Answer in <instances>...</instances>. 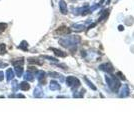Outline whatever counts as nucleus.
Listing matches in <instances>:
<instances>
[{"instance_id":"obj_10","label":"nucleus","mask_w":134,"mask_h":120,"mask_svg":"<svg viewBox=\"0 0 134 120\" xmlns=\"http://www.w3.org/2000/svg\"><path fill=\"white\" fill-rule=\"evenodd\" d=\"M6 53V45L5 44H0V55H3Z\"/></svg>"},{"instance_id":"obj_14","label":"nucleus","mask_w":134,"mask_h":120,"mask_svg":"<svg viewBox=\"0 0 134 120\" xmlns=\"http://www.w3.org/2000/svg\"><path fill=\"white\" fill-rule=\"evenodd\" d=\"M1 66H3V67H5L6 66V64H4V63H2V62H0V67Z\"/></svg>"},{"instance_id":"obj_2","label":"nucleus","mask_w":134,"mask_h":120,"mask_svg":"<svg viewBox=\"0 0 134 120\" xmlns=\"http://www.w3.org/2000/svg\"><path fill=\"white\" fill-rule=\"evenodd\" d=\"M59 8H60V11H61L62 14H67V4L64 0H60L59 1Z\"/></svg>"},{"instance_id":"obj_9","label":"nucleus","mask_w":134,"mask_h":120,"mask_svg":"<svg viewBox=\"0 0 134 120\" xmlns=\"http://www.w3.org/2000/svg\"><path fill=\"white\" fill-rule=\"evenodd\" d=\"M19 48H20V49H22V50L27 51V50H28L27 42H26V41H22V42H21V44H20V46H19Z\"/></svg>"},{"instance_id":"obj_6","label":"nucleus","mask_w":134,"mask_h":120,"mask_svg":"<svg viewBox=\"0 0 134 120\" xmlns=\"http://www.w3.org/2000/svg\"><path fill=\"white\" fill-rule=\"evenodd\" d=\"M51 50H53V51H54V53H55V55H57V56H60V57H64V56H66V53L62 52L61 50L54 49V48H51Z\"/></svg>"},{"instance_id":"obj_1","label":"nucleus","mask_w":134,"mask_h":120,"mask_svg":"<svg viewBox=\"0 0 134 120\" xmlns=\"http://www.w3.org/2000/svg\"><path fill=\"white\" fill-rule=\"evenodd\" d=\"M54 33L57 35H66L70 33V29L67 28L66 26H61V27H59L58 29H56Z\"/></svg>"},{"instance_id":"obj_3","label":"nucleus","mask_w":134,"mask_h":120,"mask_svg":"<svg viewBox=\"0 0 134 120\" xmlns=\"http://www.w3.org/2000/svg\"><path fill=\"white\" fill-rule=\"evenodd\" d=\"M11 63L14 66H22L24 64V58H18V59H13Z\"/></svg>"},{"instance_id":"obj_4","label":"nucleus","mask_w":134,"mask_h":120,"mask_svg":"<svg viewBox=\"0 0 134 120\" xmlns=\"http://www.w3.org/2000/svg\"><path fill=\"white\" fill-rule=\"evenodd\" d=\"M6 75H7V76H6V78H7L8 81L13 79V78H14V76H15V75H14V72H13V70L10 69V68L7 69V71H6Z\"/></svg>"},{"instance_id":"obj_12","label":"nucleus","mask_w":134,"mask_h":120,"mask_svg":"<svg viewBox=\"0 0 134 120\" xmlns=\"http://www.w3.org/2000/svg\"><path fill=\"white\" fill-rule=\"evenodd\" d=\"M25 79L32 81V80H33V75L31 74V73H29V72H27V73L25 74Z\"/></svg>"},{"instance_id":"obj_13","label":"nucleus","mask_w":134,"mask_h":120,"mask_svg":"<svg viewBox=\"0 0 134 120\" xmlns=\"http://www.w3.org/2000/svg\"><path fill=\"white\" fill-rule=\"evenodd\" d=\"M3 76H4V74H3V72L2 71H0V81L3 79Z\"/></svg>"},{"instance_id":"obj_15","label":"nucleus","mask_w":134,"mask_h":120,"mask_svg":"<svg viewBox=\"0 0 134 120\" xmlns=\"http://www.w3.org/2000/svg\"><path fill=\"white\" fill-rule=\"evenodd\" d=\"M110 3V0H107V4H109Z\"/></svg>"},{"instance_id":"obj_8","label":"nucleus","mask_w":134,"mask_h":120,"mask_svg":"<svg viewBox=\"0 0 134 120\" xmlns=\"http://www.w3.org/2000/svg\"><path fill=\"white\" fill-rule=\"evenodd\" d=\"M28 62L33 63V64H38V65H41V64H42V61H40L39 59H36V58H29V59H28Z\"/></svg>"},{"instance_id":"obj_5","label":"nucleus","mask_w":134,"mask_h":120,"mask_svg":"<svg viewBox=\"0 0 134 120\" xmlns=\"http://www.w3.org/2000/svg\"><path fill=\"white\" fill-rule=\"evenodd\" d=\"M29 88H30V85L28 84L27 82H21L20 83V89L21 90H24V91H26V90H29Z\"/></svg>"},{"instance_id":"obj_11","label":"nucleus","mask_w":134,"mask_h":120,"mask_svg":"<svg viewBox=\"0 0 134 120\" xmlns=\"http://www.w3.org/2000/svg\"><path fill=\"white\" fill-rule=\"evenodd\" d=\"M6 28H7V24L6 23H0V33H2Z\"/></svg>"},{"instance_id":"obj_7","label":"nucleus","mask_w":134,"mask_h":120,"mask_svg":"<svg viewBox=\"0 0 134 120\" xmlns=\"http://www.w3.org/2000/svg\"><path fill=\"white\" fill-rule=\"evenodd\" d=\"M14 70H15V72H16V75L18 76V77H20V76L22 75V73H23L22 66H15Z\"/></svg>"}]
</instances>
